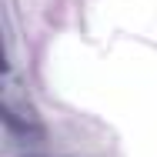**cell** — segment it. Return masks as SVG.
I'll return each mask as SVG.
<instances>
[{"label":"cell","mask_w":157,"mask_h":157,"mask_svg":"<svg viewBox=\"0 0 157 157\" xmlns=\"http://www.w3.org/2000/svg\"><path fill=\"white\" fill-rule=\"evenodd\" d=\"M3 121H7V127H10L13 134H24V137H37V140L44 137V134H40V127H33V124H24V121H20V117L13 114V107H3Z\"/></svg>","instance_id":"6da1fadb"}]
</instances>
